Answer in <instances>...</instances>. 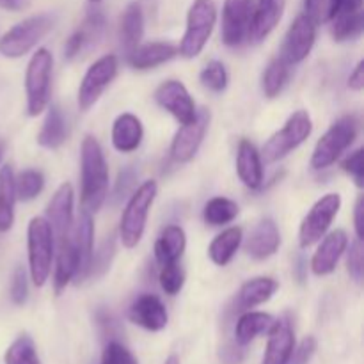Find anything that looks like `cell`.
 I'll return each instance as SVG.
<instances>
[{"instance_id": "cell-1", "label": "cell", "mask_w": 364, "mask_h": 364, "mask_svg": "<svg viewBox=\"0 0 364 364\" xmlns=\"http://www.w3.org/2000/svg\"><path fill=\"white\" fill-rule=\"evenodd\" d=\"M80 151L82 206L85 212L96 213L109 196V167L102 146L91 135L82 141Z\"/></svg>"}, {"instance_id": "cell-2", "label": "cell", "mask_w": 364, "mask_h": 364, "mask_svg": "<svg viewBox=\"0 0 364 364\" xmlns=\"http://www.w3.org/2000/svg\"><path fill=\"white\" fill-rule=\"evenodd\" d=\"M28 249V274L34 287H43L52 272L55 258V240L53 231L45 217H34L27 230Z\"/></svg>"}, {"instance_id": "cell-3", "label": "cell", "mask_w": 364, "mask_h": 364, "mask_svg": "<svg viewBox=\"0 0 364 364\" xmlns=\"http://www.w3.org/2000/svg\"><path fill=\"white\" fill-rule=\"evenodd\" d=\"M156 192V181L148 180L128 199L119 220V240L127 249H134L141 242Z\"/></svg>"}, {"instance_id": "cell-4", "label": "cell", "mask_w": 364, "mask_h": 364, "mask_svg": "<svg viewBox=\"0 0 364 364\" xmlns=\"http://www.w3.org/2000/svg\"><path fill=\"white\" fill-rule=\"evenodd\" d=\"M53 57L46 48L32 53L25 71V95H27L28 116H39L50 103L52 92Z\"/></svg>"}, {"instance_id": "cell-5", "label": "cell", "mask_w": 364, "mask_h": 364, "mask_svg": "<svg viewBox=\"0 0 364 364\" xmlns=\"http://www.w3.org/2000/svg\"><path fill=\"white\" fill-rule=\"evenodd\" d=\"M217 21V7L213 0H194L187 14V28L181 38L178 53L185 59H194L208 43Z\"/></svg>"}, {"instance_id": "cell-6", "label": "cell", "mask_w": 364, "mask_h": 364, "mask_svg": "<svg viewBox=\"0 0 364 364\" xmlns=\"http://www.w3.org/2000/svg\"><path fill=\"white\" fill-rule=\"evenodd\" d=\"M359 132V121L355 116H343L322 135L316 142L311 155V167L315 171L327 169L333 166L352 144Z\"/></svg>"}, {"instance_id": "cell-7", "label": "cell", "mask_w": 364, "mask_h": 364, "mask_svg": "<svg viewBox=\"0 0 364 364\" xmlns=\"http://www.w3.org/2000/svg\"><path fill=\"white\" fill-rule=\"evenodd\" d=\"M55 25L52 13H41L14 25L0 38V53L9 59H18L31 52Z\"/></svg>"}, {"instance_id": "cell-8", "label": "cell", "mask_w": 364, "mask_h": 364, "mask_svg": "<svg viewBox=\"0 0 364 364\" xmlns=\"http://www.w3.org/2000/svg\"><path fill=\"white\" fill-rule=\"evenodd\" d=\"M313 121L306 110H297L288 117L284 127L272 135L263 146V159L265 162L274 164L279 162L287 155H290L294 149H297L306 139L311 135Z\"/></svg>"}, {"instance_id": "cell-9", "label": "cell", "mask_w": 364, "mask_h": 364, "mask_svg": "<svg viewBox=\"0 0 364 364\" xmlns=\"http://www.w3.org/2000/svg\"><path fill=\"white\" fill-rule=\"evenodd\" d=\"M341 208L340 194H327L311 206L308 215L304 217L299 230V244L302 249L311 247L313 244L320 242L327 230L333 224L334 217L338 215Z\"/></svg>"}, {"instance_id": "cell-10", "label": "cell", "mask_w": 364, "mask_h": 364, "mask_svg": "<svg viewBox=\"0 0 364 364\" xmlns=\"http://www.w3.org/2000/svg\"><path fill=\"white\" fill-rule=\"evenodd\" d=\"M117 68H119V64H117L116 55H105L96 60L95 64H91V68L85 71L84 78L78 85V107H80V110L85 112L98 102L103 91L116 78Z\"/></svg>"}, {"instance_id": "cell-11", "label": "cell", "mask_w": 364, "mask_h": 364, "mask_svg": "<svg viewBox=\"0 0 364 364\" xmlns=\"http://www.w3.org/2000/svg\"><path fill=\"white\" fill-rule=\"evenodd\" d=\"M255 4L252 0H224L223 36L224 45L238 46L249 38Z\"/></svg>"}, {"instance_id": "cell-12", "label": "cell", "mask_w": 364, "mask_h": 364, "mask_svg": "<svg viewBox=\"0 0 364 364\" xmlns=\"http://www.w3.org/2000/svg\"><path fill=\"white\" fill-rule=\"evenodd\" d=\"M316 27L318 25L309 20L306 14L295 18L294 23L290 25L287 36H284L283 48H281V57L290 66L302 63L311 53L316 41Z\"/></svg>"}, {"instance_id": "cell-13", "label": "cell", "mask_w": 364, "mask_h": 364, "mask_svg": "<svg viewBox=\"0 0 364 364\" xmlns=\"http://www.w3.org/2000/svg\"><path fill=\"white\" fill-rule=\"evenodd\" d=\"M210 124V112L206 109L198 110L194 119L187 124H181L180 130L176 132L171 144V156L174 162L185 164L191 162L199 151L203 139H205L206 130Z\"/></svg>"}, {"instance_id": "cell-14", "label": "cell", "mask_w": 364, "mask_h": 364, "mask_svg": "<svg viewBox=\"0 0 364 364\" xmlns=\"http://www.w3.org/2000/svg\"><path fill=\"white\" fill-rule=\"evenodd\" d=\"M73 199L75 192L70 183H63L55 191V194L50 199L46 206V217L50 228L53 231V240L55 244L68 240L73 231Z\"/></svg>"}, {"instance_id": "cell-15", "label": "cell", "mask_w": 364, "mask_h": 364, "mask_svg": "<svg viewBox=\"0 0 364 364\" xmlns=\"http://www.w3.org/2000/svg\"><path fill=\"white\" fill-rule=\"evenodd\" d=\"M155 102L181 124L191 123L198 114L191 92L178 80H167L160 84L155 91Z\"/></svg>"}, {"instance_id": "cell-16", "label": "cell", "mask_w": 364, "mask_h": 364, "mask_svg": "<svg viewBox=\"0 0 364 364\" xmlns=\"http://www.w3.org/2000/svg\"><path fill=\"white\" fill-rule=\"evenodd\" d=\"M91 215L92 213L82 210L71 231V242H73L75 256H77V274H75L77 283L87 279L89 269H91L92 245H95V224H92Z\"/></svg>"}, {"instance_id": "cell-17", "label": "cell", "mask_w": 364, "mask_h": 364, "mask_svg": "<svg viewBox=\"0 0 364 364\" xmlns=\"http://www.w3.org/2000/svg\"><path fill=\"white\" fill-rule=\"evenodd\" d=\"M128 318L132 323L146 331H151V333H159L169 322V315H167L164 302L151 294L139 295L132 302L130 309H128Z\"/></svg>"}, {"instance_id": "cell-18", "label": "cell", "mask_w": 364, "mask_h": 364, "mask_svg": "<svg viewBox=\"0 0 364 364\" xmlns=\"http://www.w3.org/2000/svg\"><path fill=\"white\" fill-rule=\"evenodd\" d=\"M262 364H288L295 348V333L288 316L274 320Z\"/></svg>"}, {"instance_id": "cell-19", "label": "cell", "mask_w": 364, "mask_h": 364, "mask_svg": "<svg viewBox=\"0 0 364 364\" xmlns=\"http://www.w3.org/2000/svg\"><path fill=\"white\" fill-rule=\"evenodd\" d=\"M103 31H105V18L100 11H92L85 16L80 27L70 36V39L64 45V57L68 60L82 55L84 52H89L96 43L102 39Z\"/></svg>"}, {"instance_id": "cell-20", "label": "cell", "mask_w": 364, "mask_h": 364, "mask_svg": "<svg viewBox=\"0 0 364 364\" xmlns=\"http://www.w3.org/2000/svg\"><path fill=\"white\" fill-rule=\"evenodd\" d=\"M348 247V237L343 230H334L323 235L318 249L311 258V270L315 276H329Z\"/></svg>"}, {"instance_id": "cell-21", "label": "cell", "mask_w": 364, "mask_h": 364, "mask_svg": "<svg viewBox=\"0 0 364 364\" xmlns=\"http://www.w3.org/2000/svg\"><path fill=\"white\" fill-rule=\"evenodd\" d=\"M284 6H287V0H258L256 7L252 9L249 38L255 43L263 41L281 21Z\"/></svg>"}, {"instance_id": "cell-22", "label": "cell", "mask_w": 364, "mask_h": 364, "mask_svg": "<svg viewBox=\"0 0 364 364\" xmlns=\"http://www.w3.org/2000/svg\"><path fill=\"white\" fill-rule=\"evenodd\" d=\"M281 245V233L272 219H263L252 230L251 237L245 242L244 249L251 258L267 259L277 252Z\"/></svg>"}, {"instance_id": "cell-23", "label": "cell", "mask_w": 364, "mask_h": 364, "mask_svg": "<svg viewBox=\"0 0 364 364\" xmlns=\"http://www.w3.org/2000/svg\"><path fill=\"white\" fill-rule=\"evenodd\" d=\"M237 173L238 178L242 180V183L245 187L256 188L262 187L263 183V164H262V155L256 149V146L252 144L247 139H242L240 144H238L237 151Z\"/></svg>"}, {"instance_id": "cell-24", "label": "cell", "mask_w": 364, "mask_h": 364, "mask_svg": "<svg viewBox=\"0 0 364 364\" xmlns=\"http://www.w3.org/2000/svg\"><path fill=\"white\" fill-rule=\"evenodd\" d=\"M178 55V48L171 43L166 41H153L146 43V45H139L134 52L128 55V63L135 70H153V68L160 66V64L169 63L171 59Z\"/></svg>"}, {"instance_id": "cell-25", "label": "cell", "mask_w": 364, "mask_h": 364, "mask_svg": "<svg viewBox=\"0 0 364 364\" xmlns=\"http://www.w3.org/2000/svg\"><path fill=\"white\" fill-rule=\"evenodd\" d=\"M144 128L134 114H121L112 124V146L119 153H132L141 146Z\"/></svg>"}, {"instance_id": "cell-26", "label": "cell", "mask_w": 364, "mask_h": 364, "mask_svg": "<svg viewBox=\"0 0 364 364\" xmlns=\"http://www.w3.org/2000/svg\"><path fill=\"white\" fill-rule=\"evenodd\" d=\"M185 247H187V237L185 231L176 224L166 226L156 238L155 244V259L160 265H169V263H178L183 256Z\"/></svg>"}, {"instance_id": "cell-27", "label": "cell", "mask_w": 364, "mask_h": 364, "mask_svg": "<svg viewBox=\"0 0 364 364\" xmlns=\"http://www.w3.org/2000/svg\"><path fill=\"white\" fill-rule=\"evenodd\" d=\"M142 34H144V14L142 7L134 2L124 9L119 25V43L127 55H130L141 45Z\"/></svg>"}, {"instance_id": "cell-28", "label": "cell", "mask_w": 364, "mask_h": 364, "mask_svg": "<svg viewBox=\"0 0 364 364\" xmlns=\"http://www.w3.org/2000/svg\"><path fill=\"white\" fill-rule=\"evenodd\" d=\"M274 323V316L269 313H259V311H247L237 320L235 326V343L238 347H247L251 341L262 334L269 333L270 327Z\"/></svg>"}, {"instance_id": "cell-29", "label": "cell", "mask_w": 364, "mask_h": 364, "mask_svg": "<svg viewBox=\"0 0 364 364\" xmlns=\"http://www.w3.org/2000/svg\"><path fill=\"white\" fill-rule=\"evenodd\" d=\"M277 288H279V283L272 277L249 279L247 283L242 284L240 291H238V308L252 309L256 306L263 304V302L270 301L272 295L277 291Z\"/></svg>"}, {"instance_id": "cell-30", "label": "cell", "mask_w": 364, "mask_h": 364, "mask_svg": "<svg viewBox=\"0 0 364 364\" xmlns=\"http://www.w3.org/2000/svg\"><path fill=\"white\" fill-rule=\"evenodd\" d=\"M55 276H53V287L55 294H63L68 284L75 279L77 274V256H75V247L71 237L68 240L57 244L55 252Z\"/></svg>"}, {"instance_id": "cell-31", "label": "cell", "mask_w": 364, "mask_h": 364, "mask_svg": "<svg viewBox=\"0 0 364 364\" xmlns=\"http://www.w3.org/2000/svg\"><path fill=\"white\" fill-rule=\"evenodd\" d=\"M68 137L66 119L57 105H52L46 112L43 127L38 134V144L46 149H57L64 144Z\"/></svg>"}, {"instance_id": "cell-32", "label": "cell", "mask_w": 364, "mask_h": 364, "mask_svg": "<svg viewBox=\"0 0 364 364\" xmlns=\"http://www.w3.org/2000/svg\"><path fill=\"white\" fill-rule=\"evenodd\" d=\"M14 171L11 166L0 167V233H6L14 224Z\"/></svg>"}, {"instance_id": "cell-33", "label": "cell", "mask_w": 364, "mask_h": 364, "mask_svg": "<svg viewBox=\"0 0 364 364\" xmlns=\"http://www.w3.org/2000/svg\"><path fill=\"white\" fill-rule=\"evenodd\" d=\"M242 238H244V235H242L240 228L233 226L224 230L223 233L217 235V237L212 240V244H210L208 247L210 259H212L215 265L226 267L228 263L233 259V256L237 255L238 247H240L242 244Z\"/></svg>"}, {"instance_id": "cell-34", "label": "cell", "mask_w": 364, "mask_h": 364, "mask_svg": "<svg viewBox=\"0 0 364 364\" xmlns=\"http://www.w3.org/2000/svg\"><path fill=\"white\" fill-rule=\"evenodd\" d=\"M290 64L281 55L270 60L262 77V89L267 98H276V96L281 95L284 85L290 80Z\"/></svg>"}, {"instance_id": "cell-35", "label": "cell", "mask_w": 364, "mask_h": 364, "mask_svg": "<svg viewBox=\"0 0 364 364\" xmlns=\"http://www.w3.org/2000/svg\"><path fill=\"white\" fill-rule=\"evenodd\" d=\"M238 205L228 198H212L205 205L203 219L210 226H224L237 219Z\"/></svg>"}, {"instance_id": "cell-36", "label": "cell", "mask_w": 364, "mask_h": 364, "mask_svg": "<svg viewBox=\"0 0 364 364\" xmlns=\"http://www.w3.org/2000/svg\"><path fill=\"white\" fill-rule=\"evenodd\" d=\"M364 31V16L361 11L347 14H338L333 18V38L336 41H350L359 38Z\"/></svg>"}, {"instance_id": "cell-37", "label": "cell", "mask_w": 364, "mask_h": 364, "mask_svg": "<svg viewBox=\"0 0 364 364\" xmlns=\"http://www.w3.org/2000/svg\"><path fill=\"white\" fill-rule=\"evenodd\" d=\"M4 363L6 364H43L39 359L36 345L28 334H21L18 336L4 355Z\"/></svg>"}, {"instance_id": "cell-38", "label": "cell", "mask_w": 364, "mask_h": 364, "mask_svg": "<svg viewBox=\"0 0 364 364\" xmlns=\"http://www.w3.org/2000/svg\"><path fill=\"white\" fill-rule=\"evenodd\" d=\"M43 187H45V176L41 171L25 169L14 176V191H16V199L20 201H32L36 196L41 194Z\"/></svg>"}, {"instance_id": "cell-39", "label": "cell", "mask_w": 364, "mask_h": 364, "mask_svg": "<svg viewBox=\"0 0 364 364\" xmlns=\"http://www.w3.org/2000/svg\"><path fill=\"white\" fill-rule=\"evenodd\" d=\"M114 235L107 237L102 242V245L98 247V251L92 252L91 259V269H89V276L100 277L109 270L110 263H112L114 255H116V240H114Z\"/></svg>"}, {"instance_id": "cell-40", "label": "cell", "mask_w": 364, "mask_h": 364, "mask_svg": "<svg viewBox=\"0 0 364 364\" xmlns=\"http://www.w3.org/2000/svg\"><path fill=\"white\" fill-rule=\"evenodd\" d=\"M199 78H201L203 85L213 92H223L228 87V71L220 60H210L203 68Z\"/></svg>"}, {"instance_id": "cell-41", "label": "cell", "mask_w": 364, "mask_h": 364, "mask_svg": "<svg viewBox=\"0 0 364 364\" xmlns=\"http://www.w3.org/2000/svg\"><path fill=\"white\" fill-rule=\"evenodd\" d=\"M160 287L166 291L167 295L174 297L181 291L185 284V272L181 269L180 263H169V265H162V270H160Z\"/></svg>"}, {"instance_id": "cell-42", "label": "cell", "mask_w": 364, "mask_h": 364, "mask_svg": "<svg viewBox=\"0 0 364 364\" xmlns=\"http://www.w3.org/2000/svg\"><path fill=\"white\" fill-rule=\"evenodd\" d=\"M334 13V0H304V14L316 25L333 20Z\"/></svg>"}, {"instance_id": "cell-43", "label": "cell", "mask_w": 364, "mask_h": 364, "mask_svg": "<svg viewBox=\"0 0 364 364\" xmlns=\"http://www.w3.org/2000/svg\"><path fill=\"white\" fill-rule=\"evenodd\" d=\"M348 274H350L352 279L358 284L363 283V274H364V245L363 238H355L350 245V251H348V259H347Z\"/></svg>"}, {"instance_id": "cell-44", "label": "cell", "mask_w": 364, "mask_h": 364, "mask_svg": "<svg viewBox=\"0 0 364 364\" xmlns=\"http://www.w3.org/2000/svg\"><path fill=\"white\" fill-rule=\"evenodd\" d=\"M102 364H137L134 354L119 341H109L103 350Z\"/></svg>"}, {"instance_id": "cell-45", "label": "cell", "mask_w": 364, "mask_h": 364, "mask_svg": "<svg viewBox=\"0 0 364 364\" xmlns=\"http://www.w3.org/2000/svg\"><path fill=\"white\" fill-rule=\"evenodd\" d=\"M28 297V279L23 267H18L11 279V301L16 306L25 304Z\"/></svg>"}, {"instance_id": "cell-46", "label": "cell", "mask_w": 364, "mask_h": 364, "mask_svg": "<svg viewBox=\"0 0 364 364\" xmlns=\"http://www.w3.org/2000/svg\"><path fill=\"white\" fill-rule=\"evenodd\" d=\"M343 171L345 173L350 174L352 178L355 180V185L359 188L364 185V167H363V148L355 149L354 153L347 156L343 160Z\"/></svg>"}, {"instance_id": "cell-47", "label": "cell", "mask_w": 364, "mask_h": 364, "mask_svg": "<svg viewBox=\"0 0 364 364\" xmlns=\"http://www.w3.org/2000/svg\"><path fill=\"white\" fill-rule=\"evenodd\" d=\"M316 352V340L313 336L304 338V340L299 343V347L294 348V354H291L290 363L288 364H308L311 361V358Z\"/></svg>"}, {"instance_id": "cell-48", "label": "cell", "mask_w": 364, "mask_h": 364, "mask_svg": "<svg viewBox=\"0 0 364 364\" xmlns=\"http://www.w3.org/2000/svg\"><path fill=\"white\" fill-rule=\"evenodd\" d=\"M135 178H137V173L132 167H127V169L121 171L116 181V188H114V201H121V199H124L130 194Z\"/></svg>"}, {"instance_id": "cell-49", "label": "cell", "mask_w": 364, "mask_h": 364, "mask_svg": "<svg viewBox=\"0 0 364 364\" xmlns=\"http://www.w3.org/2000/svg\"><path fill=\"white\" fill-rule=\"evenodd\" d=\"M363 0H334V16L338 14H347V13H355V11H361Z\"/></svg>"}, {"instance_id": "cell-50", "label": "cell", "mask_w": 364, "mask_h": 364, "mask_svg": "<svg viewBox=\"0 0 364 364\" xmlns=\"http://www.w3.org/2000/svg\"><path fill=\"white\" fill-rule=\"evenodd\" d=\"M348 87H350L352 91H363V87H364V63L363 60H359L358 66L354 68V71H352L350 77H348Z\"/></svg>"}, {"instance_id": "cell-51", "label": "cell", "mask_w": 364, "mask_h": 364, "mask_svg": "<svg viewBox=\"0 0 364 364\" xmlns=\"http://www.w3.org/2000/svg\"><path fill=\"white\" fill-rule=\"evenodd\" d=\"M363 213H364V198L359 196L358 201H355V208H354V223H355V235L358 238L364 237V219H363Z\"/></svg>"}, {"instance_id": "cell-52", "label": "cell", "mask_w": 364, "mask_h": 364, "mask_svg": "<svg viewBox=\"0 0 364 364\" xmlns=\"http://www.w3.org/2000/svg\"><path fill=\"white\" fill-rule=\"evenodd\" d=\"M25 6V0H0V7L9 11H18Z\"/></svg>"}, {"instance_id": "cell-53", "label": "cell", "mask_w": 364, "mask_h": 364, "mask_svg": "<svg viewBox=\"0 0 364 364\" xmlns=\"http://www.w3.org/2000/svg\"><path fill=\"white\" fill-rule=\"evenodd\" d=\"M4 153H6V142L0 139V162H2V159H4Z\"/></svg>"}, {"instance_id": "cell-54", "label": "cell", "mask_w": 364, "mask_h": 364, "mask_svg": "<svg viewBox=\"0 0 364 364\" xmlns=\"http://www.w3.org/2000/svg\"><path fill=\"white\" fill-rule=\"evenodd\" d=\"M164 364H180V359H178L176 355H171V358L167 359V361L164 363Z\"/></svg>"}, {"instance_id": "cell-55", "label": "cell", "mask_w": 364, "mask_h": 364, "mask_svg": "<svg viewBox=\"0 0 364 364\" xmlns=\"http://www.w3.org/2000/svg\"><path fill=\"white\" fill-rule=\"evenodd\" d=\"M89 2H92V4H98V2H102V0H89Z\"/></svg>"}]
</instances>
